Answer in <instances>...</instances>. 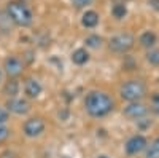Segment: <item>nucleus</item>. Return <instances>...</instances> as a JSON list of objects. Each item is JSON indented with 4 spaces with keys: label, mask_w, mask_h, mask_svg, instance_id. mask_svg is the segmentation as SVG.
I'll return each instance as SVG.
<instances>
[{
    "label": "nucleus",
    "mask_w": 159,
    "mask_h": 158,
    "mask_svg": "<svg viewBox=\"0 0 159 158\" xmlns=\"http://www.w3.org/2000/svg\"><path fill=\"white\" fill-rule=\"evenodd\" d=\"M116 107V102L107 91L92 89L84 98V110L92 118H103L110 115Z\"/></svg>",
    "instance_id": "nucleus-1"
},
{
    "label": "nucleus",
    "mask_w": 159,
    "mask_h": 158,
    "mask_svg": "<svg viewBox=\"0 0 159 158\" xmlns=\"http://www.w3.org/2000/svg\"><path fill=\"white\" fill-rule=\"evenodd\" d=\"M5 11L10 16V19L13 21V24L18 26V27H29L34 22V11L22 0H11V2H8Z\"/></svg>",
    "instance_id": "nucleus-2"
},
{
    "label": "nucleus",
    "mask_w": 159,
    "mask_h": 158,
    "mask_svg": "<svg viewBox=\"0 0 159 158\" xmlns=\"http://www.w3.org/2000/svg\"><path fill=\"white\" fill-rule=\"evenodd\" d=\"M147 83L140 78H130L119 86V98L124 102H139L147 96Z\"/></svg>",
    "instance_id": "nucleus-3"
},
{
    "label": "nucleus",
    "mask_w": 159,
    "mask_h": 158,
    "mask_svg": "<svg viewBox=\"0 0 159 158\" xmlns=\"http://www.w3.org/2000/svg\"><path fill=\"white\" fill-rule=\"evenodd\" d=\"M135 45V37L130 32H121L113 35L108 40V50L116 55H126Z\"/></svg>",
    "instance_id": "nucleus-4"
},
{
    "label": "nucleus",
    "mask_w": 159,
    "mask_h": 158,
    "mask_svg": "<svg viewBox=\"0 0 159 158\" xmlns=\"http://www.w3.org/2000/svg\"><path fill=\"white\" fill-rule=\"evenodd\" d=\"M46 129V122L43 120L42 117H30L24 122L22 125V133L25 137L29 139H35V137H40Z\"/></svg>",
    "instance_id": "nucleus-5"
},
{
    "label": "nucleus",
    "mask_w": 159,
    "mask_h": 158,
    "mask_svg": "<svg viewBox=\"0 0 159 158\" xmlns=\"http://www.w3.org/2000/svg\"><path fill=\"white\" fill-rule=\"evenodd\" d=\"M25 70V62L19 56H8L3 62V74L8 78H19Z\"/></svg>",
    "instance_id": "nucleus-6"
},
{
    "label": "nucleus",
    "mask_w": 159,
    "mask_h": 158,
    "mask_svg": "<svg viewBox=\"0 0 159 158\" xmlns=\"http://www.w3.org/2000/svg\"><path fill=\"white\" fill-rule=\"evenodd\" d=\"M150 112V107L147 104H143L142 101L139 102H127L124 105V109H123V115L126 118H129V120H142V118H147Z\"/></svg>",
    "instance_id": "nucleus-7"
},
{
    "label": "nucleus",
    "mask_w": 159,
    "mask_h": 158,
    "mask_svg": "<svg viewBox=\"0 0 159 158\" xmlns=\"http://www.w3.org/2000/svg\"><path fill=\"white\" fill-rule=\"evenodd\" d=\"M148 147V139L145 137L143 134H134L130 136L126 144H124V150L129 156H134V155H139L142 152H145Z\"/></svg>",
    "instance_id": "nucleus-8"
},
{
    "label": "nucleus",
    "mask_w": 159,
    "mask_h": 158,
    "mask_svg": "<svg viewBox=\"0 0 159 158\" xmlns=\"http://www.w3.org/2000/svg\"><path fill=\"white\" fill-rule=\"evenodd\" d=\"M5 107L10 113H15V115H27L32 109L30 105V101L27 98H11V99H7L5 102Z\"/></svg>",
    "instance_id": "nucleus-9"
},
{
    "label": "nucleus",
    "mask_w": 159,
    "mask_h": 158,
    "mask_svg": "<svg viewBox=\"0 0 159 158\" xmlns=\"http://www.w3.org/2000/svg\"><path fill=\"white\" fill-rule=\"evenodd\" d=\"M42 91H43L42 83H40L37 78H34V77L25 78V82H24V94H25V98H27L29 101L30 99H37L40 94H42Z\"/></svg>",
    "instance_id": "nucleus-10"
},
{
    "label": "nucleus",
    "mask_w": 159,
    "mask_h": 158,
    "mask_svg": "<svg viewBox=\"0 0 159 158\" xmlns=\"http://www.w3.org/2000/svg\"><path fill=\"white\" fill-rule=\"evenodd\" d=\"M19 91H21V83H19L18 78H8V80L3 83V86H2V94L7 99L18 98Z\"/></svg>",
    "instance_id": "nucleus-11"
},
{
    "label": "nucleus",
    "mask_w": 159,
    "mask_h": 158,
    "mask_svg": "<svg viewBox=\"0 0 159 158\" xmlns=\"http://www.w3.org/2000/svg\"><path fill=\"white\" fill-rule=\"evenodd\" d=\"M156 43H157V35H156L153 31H145V32H142L140 37H139V45H140L142 48H145V50L154 48Z\"/></svg>",
    "instance_id": "nucleus-12"
},
{
    "label": "nucleus",
    "mask_w": 159,
    "mask_h": 158,
    "mask_svg": "<svg viewBox=\"0 0 159 158\" xmlns=\"http://www.w3.org/2000/svg\"><path fill=\"white\" fill-rule=\"evenodd\" d=\"M99 21H100V16H99V13L94 11V10H88L81 16V24H83V27H86V29H94L96 26L99 24Z\"/></svg>",
    "instance_id": "nucleus-13"
},
{
    "label": "nucleus",
    "mask_w": 159,
    "mask_h": 158,
    "mask_svg": "<svg viewBox=\"0 0 159 158\" xmlns=\"http://www.w3.org/2000/svg\"><path fill=\"white\" fill-rule=\"evenodd\" d=\"M89 61V53L86 48H76L72 53V62L76 65H84Z\"/></svg>",
    "instance_id": "nucleus-14"
},
{
    "label": "nucleus",
    "mask_w": 159,
    "mask_h": 158,
    "mask_svg": "<svg viewBox=\"0 0 159 158\" xmlns=\"http://www.w3.org/2000/svg\"><path fill=\"white\" fill-rule=\"evenodd\" d=\"M145 158H159V136L148 144L147 150H145Z\"/></svg>",
    "instance_id": "nucleus-15"
},
{
    "label": "nucleus",
    "mask_w": 159,
    "mask_h": 158,
    "mask_svg": "<svg viewBox=\"0 0 159 158\" xmlns=\"http://www.w3.org/2000/svg\"><path fill=\"white\" fill-rule=\"evenodd\" d=\"M111 15H113L115 19H124L126 15H127V7H126V3L116 2V3L111 7Z\"/></svg>",
    "instance_id": "nucleus-16"
},
{
    "label": "nucleus",
    "mask_w": 159,
    "mask_h": 158,
    "mask_svg": "<svg viewBox=\"0 0 159 158\" xmlns=\"http://www.w3.org/2000/svg\"><path fill=\"white\" fill-rule=\"evenodd\" d=\"M102 43H103V38H102L100 35H97V34L88 35V37L84 38V45H86L88 48H92V50L100 48V46H102Z\"/></svg>",
    "instance_id": "nucleus-17"
},
{
    "label": "nucleus",
    "mask_w": 159,
    "mask_h": 158,
    "mask_svg": "<svg viewBox=\"0 0 159 158\" xmlns=\"http://www.w3.org/2000/svg\"><path fill=\"white\" fill-rule=\"evenodd\" d=\"M147 61L151 64V65H159V50L157 48H151V50H147V55H145Z\"/></svg>",
    "instance_id": "nucleus-18"
},
{
    "label": "nucleus",
    "mask_w": 159,
    "mask_h": 158,
    "mask_svg": "<svg viewBox=\"0 0 159 158\" xmlns=\"http://www.w3.org/2000/svg\"><path fill=\"white\" fill-rule=\"evenodd\" d=\"M150 110L159 117V93H153L150 99Z\"/></svg>",
    "instance_id": "nucleus-19"
},
{
    "label": "nucleus",
    "mask_w": 159,
    "mask_h": 158,
    "mask_svg": "<svg viewBox=\"0 0 159 158\" xmlns=\"http://www.w3.org/2000/svg\"><path fill=\"white\" fill-rule=\"evenodd\" d=\"M10 136H11V129L7 128L5 125H0V144L7 142Z\"/></svg>",
    "instance_id": "nucleus-20"
},
{
    "label": "nucleus",
    "mask_w": 159,
    "mask_h": 158,
    "mask_svg": "<svg viewBox=\"0 0 159 158\" xmlns=\"http://www.w3.org/2000/svg\"><path fill=\"white\" fill-rule=\"evenodd\" d=\"M8 120H10V112L7 110V107L0 105V125H5Z\"/></svg>",
    "instance_id": "nucleus-21"
},
{
    "label": "nucleus",
    "mask_w": 159,
    "mask_h": 158,
    "mask_svg": "<svg viewBox=\"0 0 159 158\" xmlns=\"http://www.w3.org/2000/svg\"><path fill=\"white\" fill-rule=\"evenodd\" d=\"M94 0H72V3L75 5V8H84L88 5H91Z\"/></svg>",
    "instance_id": "nucleus-22"
},
{
    "label": "nucleus",
    "mask_w": 159,
    "mask_h": 158,
    "mask_svg": "<svg viewBox=\"0 0 159 158\" xmlns=\"http://www.w3.org/2000/svg\"><path fill=\"white\" fill-rule=\"evenodd\" d=\"M0 158H18V153L13 150H5L0 153Z\"/></svg>",
    "instance_id": "nucleus-23"
},
{
    "label": "nucleus",
    "mask_w": 159,
    "mask_h": 158,
    "mask_svg": "<svg viewBox=\"0 0 159 158\" xmlns=\"http://www.w3.org/2000/svg\"><path fill=\"white\" fill-rule=\"evenodd\" d=\"M150 7L154 10H159V0H150Z\"/></svg>",
    "instance_id": "nucleus-24"
},
{
    "label": "nucleus",
    "mask_w": 159,
    "mask_h": 158,
    "mask_svg": "<svg viewBox=\"0 0 159 158\" xmlns=\"http://www.w3.org/2000/svg\"><path fill=\"white\" fill-rule=\"evenodd\" d=\"M2 80H3V69H0V83H2Z\"/></svg>",
    "instance_id": "nucleus-25"
},
{
    "label": "nucleus",
    "mask_w": 159,
    "mask_h": 158,
    "mask_svg": "<svg viewBox=\"0 0 159 158\" xmlns=\"http://www.w3.org/2000/svg\"><path fill=\"white\" fill-rule=\"evenodd\" d=\"M118 2H121V3H126V2H127V0H118Z\"/></svg>",
    "instance_id": "nucleus-26"
},
{
    "label": "nucleus",
    "mask_w": 159,
    "mask_h": 158,
    "mask_svg": "<svg viewBox=\"0 0 159 158\" xmlns=\"http://www.w3.org/2000/svg\"><path fill=\"white\" fill-rule=\"evenodd\" d=\"M97 158H108V156H105V155H100V156H97Z\"/></svg>",
    "instance_id": "nucleus-27"
}]
</instances>
